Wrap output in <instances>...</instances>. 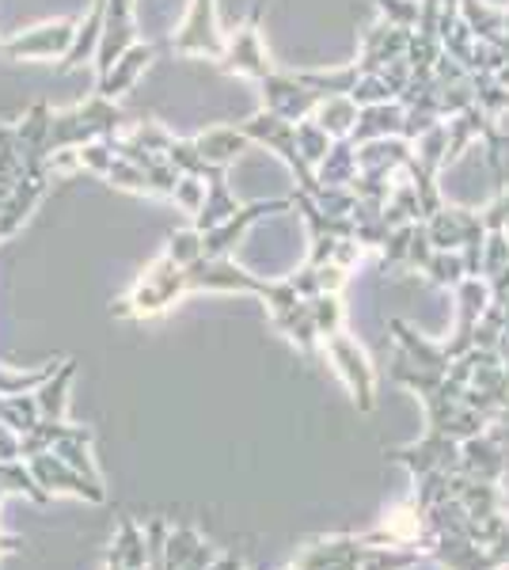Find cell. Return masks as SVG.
<instances>
[{"instance_id": "cell-1", "label": "cell", "mask_w": 509, "mask_h": 570, "mask_svg": "<svg viewBox=\"0 0 509 570\" xmlns=\"http://www.w3.org/2000/svg\"><path fill=\"white\" fill-rule=\"evenodd\" d=\"M126 126V110L107 96H91L85 104H77L65 115H53L50 137H46V153H61V149H80L88 141H110L118 137V130Z\"/></svg>"}, {"instance_id": "cell-2", "label": "cell", "mask_w": 509, "mask_h": 570, "mask_svg": "<svg viewBox=\"0 0 509 570\" xmlns=\"http://www.w3.org/2000/svg\"><path fill=\"white\" fill-rule=\"evenodd\" d=\"M183 289H190L187 285V266L172 263L168 255H160L149 271L141 274V282L134 285V293L118 305V312H134V316H156V312L172 308L175 301L183 297Z\"/></svg>"}, {"instance_id": "cell-3", "label": "cell", "mask_w": 509, "mask_h": 570, "mask_svg": "<svg viewBox=\"0 0 509 570\" xmlns=\"http://www.w3.org/2000/svg\"><path fill=\"white\" fill-rule=\"evenodd\" d=\"M225 39L228 35H221L217 27V0H190L187 16L172 39V50L183 58H221Z\"/></svg>"}, {"instance_id": "cell-4", "label": "cell", "mask_w": 509, "mask_h": 570, "mask_svg": "<svg viewBox=\"0 0 509 570\" xmlns=\"http://www.w3.org/2000/svg\"><path fill=\"white\" fill-rule=\"evenodd\" d=\"M72 39H77V23L53 20V23L31 27V31L0 42V53H4L8 61H53V58L65 61V53L72 50Z\"/></svg>"}, {"instance_id": "cell-5", "label": "cell", "mask_w": 509, "mask_h": 570, "mask_svg": "<svg viewBox=\"0 0 509 570\" xmlns=\"http://www.w3.org/2000/svg\"><path fill=\"white\" fill-rule=\"evenodd\" d=\"M221 69L225 72H239L247 80H258L263 85L266 77L274 72V61H271V50L263 42V31H258V8L252 12V20L239 27L236 35L225 39V53H221Z\"/></svg>"}, {"instance_id": "cell-6", "label": "cell", "mask_w": 509, "mask_h": 570, "mask_svg": "<svg viewBox=\"0 0 509 570\" xmlns=\"http://www.w3.org/2000/svg\"><path fill=\"white\" fill-rule=\"evenodd\" d=\"M46 183H50V164L23 160V176L16 179V187L0 202V240H8V236L35 214V206H39L46 195Z\"/></svg>"}, {"instance_id": "cell-7", "label": "cell", "mask_w": 509, "mask_h": 570, "mask_svg": "<svg viewBox=\"0 0 509 570\" xmlns=\"http://www.w3.org/2000/svg\"><path fill=\"white\" fill-rule=\"evenodd\" d=\"M263 99H266V110L274 115L290 118V122H301V118H312L320 107V91L309 88L301 77H290V72H271L263 80Z\"/></svg>"}, {"instance_id": "cell-8", "label": "cell", "mask_w": 509, "mask_h": 570, "mask_svg": "<svg viewBox=\"0 0 509 570\" xmlns=\"http://www.w3.org/2000/svg\"><path fill=\"white\" fill-rule=\"evenodd\" d=\"M407 42H411V31H403V27H392V23H376L365 31V39H361V58H358V69L361 72H381L384 66H392V61L407 58Z\"/></svg>"}, {"instance_id": "cell-9", "label": "cell", "mask_w": 509, "mask_h": 570, "mask_svg": "<svg viewBox=\"0 0 509 570\" xmlns=\"http://www.w3.org/2000/svg\"><path fill=\"white\" fill-rule=\"evenodd\" d=\"M153 58H156V46L153 42H134L123 53V58L110 66L107 77H99L96 91H99V96H107V99H118L123 91H129V88L137 85V77H141V72L153 66Z\"/></svg>"}, {"instance_id": "cell-10", "label": "cell", "mask_w": 509, "mask_h": 570, "mask_svg": "<svg viewBox=\"0 0 509 570\" xmlns=\"http://www.w3.org/2000/svg\"><path fill=\"white\" fill-rule=\"evenodd\" d=\"M327 351H331V357H335L339 373L346 376V384L354 389V395H361V403L369 407V395H373V370H369L365 354L358 351V343L339 331V335H331Z\"/></svg>"}, {"instance_id": "cell-11", "label": "cell", "mask_w": 509, "mask_h": 570, "mask_svg": "<svg viewBox=\"0 0 509 570\" xmlns=\"http://www.w3.org/2000/svg\"><path fill=\"white\" fill-rule=\"evenodd\" d=\"M403 118H407V107L400 104V99H392V104L361 107L358 126H354V134H350V141H354V145H365V141H376V137H395V134H403Z\"/></svg>"}, {"instance_id": "cell-12", "label": "cell", "mask_w": 509, "mask_h": 570, "mask_svg": "<svg viewBox=\"0 0 509 570\" xmlns=\"http://www.w3.org/2000/svg\"><path fill=\"white\" fill-rule=\"evenodd\" d=\"M194 145H198L202 160H206L209 168L225 171L228 164H236L239 156L252 149V137H247L244 130H236V126H221V130H209V134L194 137Z\"/></svg>"}, {"instance_id": "cell-13", "label": "cell", "mask_w": 509, "mask_h": 570, "mask_svg": "<svg viewBox=\"0 0 509 570\" xmlns=\"http://www.w3.org/2000/svg\"><path fill=\"white\" fill-rule=\"evenodd\" d=\"M104 23H107V0H96V4H91V12H88V20L77 27V39H72V50L65 53L61 72L85 66V61H96L99 42H104Z\"/></svg>"}, {"instance_id": "cell-14", "label": "cell", "mask_w": 509, "mask_h": 570, "mask_svg": "<svg viewBox=\"0 0 509 570\" xmlns=\"http://www.w3.org/2000/svg\"><path fill=\"white\" fill-rule=\"evenodd\" d=\"M358 179V145L350 137L331 145V153L320 160L316 168V183L320 187H350Z\"/></svg>"}, {"instance_id": "cell-15", "label": "cell", "mask_w": 509, "mask_h": 570, "mask_svg": "<svg viewBox=\"0 0 509 570\" xmlns=\"http://www.w3.org/2000/svg\"><path fill=\"white\" fill-rule=\"evenodd\" d=\"M239 202L233 198V190H228L225 183V171H217V176L209 179V190H206V206H202V214L194 217V228H202V233H209V228L225 225V220H233L239 214Z\"/></svg>"}, {"instance_id": "cell-16", "label": "cell", "mask_w": 509, "mask_h": 570, "mask_svg": "<svg viewBox=\"0 0 509 570\" xmlns=\"http://www.w3.org/2000/svg\"><path fill=\"white\" fill-rule=\"evenodd\" d=\"M460 20L471 27L479 42H490L498 46L506 39V8H490L483 0H460Z\"/></svg>"}, {"instance_id": "cell-17", "label": "cell", "mask_w": 509, "mask_h": 570, "mask_svg": "<svg viewBox=\"0 0 509 570\" xmlns=\"http://www.w3.org/2000/svg\"><path fill=\"white\" fill-rule=\"evenodd\" d=\"M358 115H361V107L354 104L350 96H323L320 99V107H316V122L327 130L335 141H342V137H350L354 134V126H358Z\"/></svg>"}, {"instance_id": "cell-18", "label": "cell", "mask_w": 509, "mask_h": 570, "mask_svg": "<svg viewBox=\"0 0 509 570\" xmlns=\"http://www.w3.org/2000/svg\"><path fill=\"white\" fill-rule=\"evenodd\" d=\"M331 145H335V137H331L316 118H301L297 122V149L304 156V164H309L312 171L320 168V160L331 153Z\"/></svg>"}, {"instance_id": "cell-19", "label": "cell", "mask_w": 509, "mask_h": 570, "mask_svg": "<svg viewBox=\"0 0 509 570\" xmlns=\"http://www.w3.org/2000/svg\"><path fill=\"white\" fill-rule=\"evenodd\" d=\"M168 255L172 263H179V266H194L198 259H206V236H202V228H183V233H175L172 240H168Z\"/></svg>"}, {"instance_id": "cell-20", "label": "cell", "mask_w": 509, "mask_h": 570, "mask_svg": "<svg viewBox=\"0 0 509 570\" xmlns=\"http://www.w3.org/2000/svg\"><path fill=\"white\" fill-rule=\"evenodd\" d=\"M350 99H354L358 107H373V104H392L395 91L384 80V72H361V80L354 85V91H350Z\"/></svg>"}, {"instance_id": "cell-21", "label": "cell", "mask_w": 509, "mask_h": 570, "mask_svg": "<svg viewBox=\"0 0 509 570\" xmlns=\"http://www.w3.org/2000/svg\"><path fill=\"white\" fill-rule=\"evenodd\" d=\"M425 274L441 285H457L468 274V263L460 252H433L430 259H425Z\"/></svg>"}, {"instance_id": "cell-22", "label": "cell", "mask_w": 509, "mask_h": 570, "mask_svg": "<svg viewBox=\"0 0 509 570\" xmlns=\"http://www.w3.org/2000/svg\"><path fill=\"white\" fill-rule=\"evenodd\" d=\"M206 179L202 176H183L179 183H175V190H172V202L183 209V214H194L198 217L202 214V206H206Z\"/></svg>"}, {"instance_id": "cell-23", "label": "cell", "mask_w": 509, "mask_h": 570, "mask_svg": "<svg viewBox=\"0 0 509 570\" xmlns=\"http://www.w3.org/2000/svg\"><path fill=\"white\" fill-rule=\"evenodd\" d=\"M376 8H381L384 23L403 27V31H414V27H419L422 0H376Z\"/></svg>"}, {"instance_id": "cell-24", "label": "cell", "mask_w": 509, "mask_h": 570, "mask_svg": "<svg viewBox=\"0 0 509 570\" xmlns=\"http://www.w3.org/2000/svg\"><path fill=\"white\" fill-rule=\"evenodd\" d=\"M479 217H483L487 233H490V228H509V190H502V195L490 202V206Z\"/></svg>"}, {"instance_id": "cell-25", "label": "cell", "mask_w": 509, "mask_h": 570, "mask_svg": "<svg viewBox=\"0 0 509 570\" xmlns=\"http://www.w3.org/2000/svg\"><path fill=\"white\" fill-rule=\"evenodd\" d=\"M506 31H509V8H506Z\"/></svg>"}, {"instance_id": "cell-26", "label": "cell", "mask_w": 509, "mask_h": 570, "mask_svg": "<svg viewBox=\"0 0 509 570\" xmlns=\"http://www.w3.org/2000/svg\"><path fill=\"white\" fill-rule=\"evenodd\" d=\"M506 233H509V228H506Z\"/></svg>"}]
</instances>
